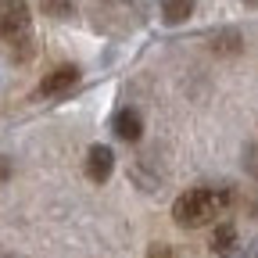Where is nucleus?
<instances>
[{
	"mask_svg": "<svg viewBox=\"0 0 258 258\" xmlns=\"http://www.w3.org/2000/svg\"><path fill=\"white\" fill-rule=\"evenodd\" d=\"M244 4H247V8H258V0H244Z\"/></svg>",
	"mask_w": 258,
	"mask_h": 258,
	"instance_id": "12",
	"label": "nucleus"
},
{
	"mask_svg": "<svg viewBox=\"0 0 258 258\" xmlns=\"http://www.w3.org/2000/svg\"><path fill=\"white\" fill-rule=\"evenodd\" d=\"M8 179H11V161H8V158H0V186H4Z\"/></svg>",
	"mask_w": 258,
	"mask_h": 258,
	"instance_id": "11",
	"label": "nucleus"
},
{
	"mask_svg": "<svg viewBox=\"0 0 258 258\" xmlns=\"http://www.w3.org/2000/svg\"><path fill=\"white\" fill-rule=\"evenodd\" d=\"M111 169H115V151H111L108 144H93V147L86 151V176H90L93 183H108Z\"/></svg>",
	"mask_w": 258,
	"mask_h": 258,
	"instance_id": "4",
	"label": "nucleus"
},
{
	"mask_svg": "<svg viewBox=\"0 0 258 258\" xmlns=\"http://www.w3.org/2000/svg\"><path fill=\"white\" fill-rule=\"evenodd\" d=\"M76 86H79V69H76V64H57L54 72L43 76L40 93L43 97H61V93H72Z\"/></svg>",
	"mask_w": 258,
	"mask_h": 258,
	"instance_id": "3",
	"label": "nucleus"
},
{
	"mask_svg": "<svg viewBox=\"0 0 258 258\" xmlns=\"http://www.w3.org/2000/svg\"><path fill=\"white\" fill-rule=\"evenodd\" d=\"M43 11L54 18H64V15H72V4L69 0H43Z\"/></svg>",
	"mask_w": 258,
	"mask_h": 258,
	"instance_id": "9",
	"label": "nucleus"
},
{
	"mask_svg": "<svg viewBox=\"0 0 258 258\" xmlns=\"http://www.w3.org/2000/svg\"><path fill=\"white\" fill-rule=\"evenodd\" d=\"M212 50L215 54H237L240 50V32L237 29H222L212 36Z\"/></svg>",
	"mask_w": 258,
	"mask_h": 258,
	"instance_id": "8",
	"label": "nucleus"
},
{
	"mask_svg": "<svg viewBox=\"0 0 258 258\" xmlns=\"http://www.w3.org/2000/svg\"><path fill=\"white\" fill-rule=\"evenodd\" d=\"M194 15V0H161V18L169 25H183Z\"/></svg>",
	"mask_w": 258,
	"mask_h": 258,
	"instance_id": "7",
	"label": "nucleus"
},
{
	"mask_svg": "<svg viewBox=\"0 0 258 258\" xmlns=\"http://www.w3.org/2000/svg\"><path fill=\"white\" fill-rule=\"evenodd\" d=\"M8 258H18V254H8Z\"/></svg>",
	"mask_w": 258,
	"mask_h": 258,
	"instance_id": "13",
	"label": "nucleus"
},
{
	"mask_svg": "<svg viewBox=\"0 0 258 258\" xmlns=\"http://www.w3.org/2000/svg\"><path fill=\"white\" fill-rule=\"evenodd\" d=\"M111 129H115V137H118V140H125V144H137V140L144 137V118H140L133 108H122V111H115Z\"/></svg>",
	"mask_w": 258,
	"mask_h": 258,
	"instance_id": "5",
	"label": "nucleus"
},
{
	"mask_svg": "<svg viewBox=\"0 0 258 258\" xmlns=\"http://www.w3.org/2000/svg\"><path fill=\"white\" fill-rule=\"evenodd\" d=\"M226 201H230V194H222V190L194 186V190H186V194L176 198L172 219H176V226H183V230H201V226H208L226 208Z\"/></svg>",
	"mask_w": 258,
	"mask_h": 258,
	"instance_id": "1",
	"label": "nucleus"
},
{
	"mask_svg": "<svg viewBox=\"0 0 258 258\" xmlns=\"http://www.w3.org/2000/svg\"><path fill=\"white\" fill-rule=\"evenodd\" d=\"M147 258H172V247L169 244H151L147 247Z\"/></svg>",
	"mask_w": 258,
	"mask_h": 258,
	"instance_id": "10",
	"label": "nucleus"
},
{
	"mask_svg": "<svg viewBox=\"0 0 258 258\" xmlns=\"http://www.w3.org/2000/svg\"><path fill=\"white\" fill-rule=\"evenodd\" d=\"M212 251L219 258H230L237 251V230H233V222H222L215 226V233H212Z\"/></svg>",
	"mask_w": 258,
	"mask_h": 258,
	"instance_id": "6",
	"label": "nucleus"
},
{
	"mask_svg": "<svg viewBox=\"0 0 258 258\" xmlns=\"http://www.w3.org/2000/svg\"><path fill=\"white\" fill-rule=\"evenodd\" d=\"M0 40L11 47L18 61L32 54V22L25 0H0Z\"/></svg>",
	"mask_w": 258,
	"mask_h": 258,
	"instance_id": "2",
	"label": "nucleus"
}]
</instances>
